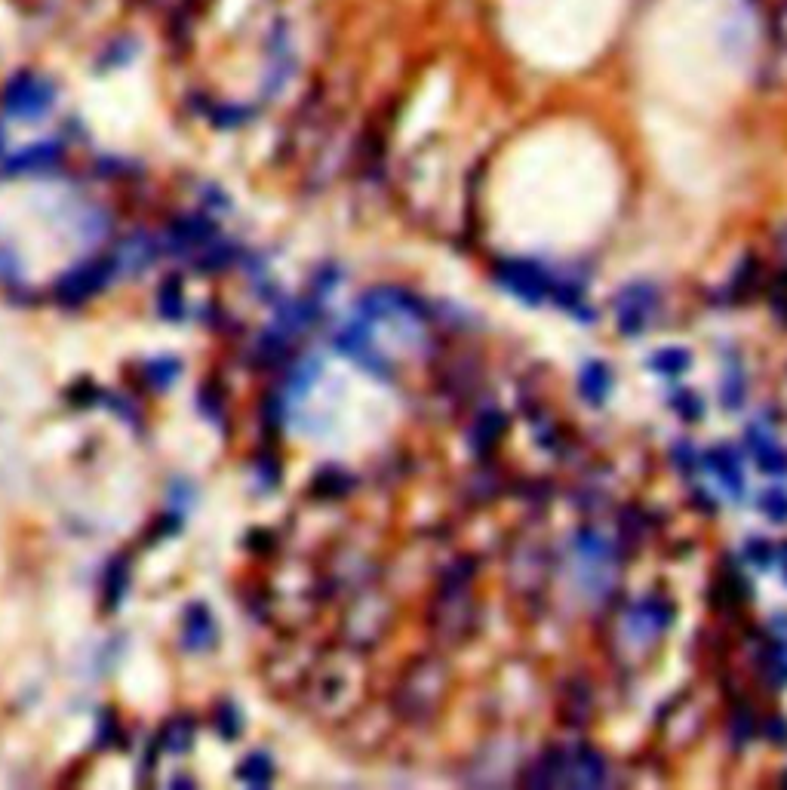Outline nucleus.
<instances>
[{
  "label": "nucleus",
  "instance_id": "nucleus-1",
  "mask_svg": "<svg viewBox=\"0 0 787 790\" xmlns=\"http://www.w3.org/2000/svg\"><path fill=\"white\" fill-rule=\"evenodd\" d=\"M655 305H658L655 286H649V283H631V286H625L615 296V320H618V329L625 332V336H640V332L649 326L652 314H655Z\"/></svg>",
  "mask_w": 787,
  "mask_h": 790
},
{
  "label": "nucleus",
  "instance_id": "nucleus-2",
  "mask_svg": "<svg viewBox=\"0 0 787 790\" xmlns=\"http://www.w3.org/2000/svg\"><path fill=\"white\" fill-rule=\"evenodd\" d=\"M499 283L529 305H538L551 296V274L532 262H502L499 265Z\"/></svg>",
  "mask_w": 787,
  "mask_h": 790
},
{
  "label": "nucleus",
  "instance_id": "nucleus-3",
  "mask_svg": "<svg viewBox=\"0 0 787 790\" xmlns=\"http://www.w3.org/2000/svg\"><path fill=\"white\" fill-rule=\"evenodd\" d=\"M668 625H671V606L658 597H646L628 615V631L634 637H655L661 628H668Z\"/></svg>",
  "mask_w": 787,
  "mask_h": 790
},
{
  "label": "nucleus",
  "instance_id": "nucleus-4",
  "mask_svg": "<svg viewBox=\"0 0 787 790\" xmlns=\"http://www.w3.org/2000/svg\"><path fill=\"white\" fill-rule=\"evenodd\" d=\"M606 775V763L591 747H578V751L566 754V784L575 787H597Z\"/></svg>",
  "mask_w": 787,
  "mask_h": 790
},
{
  "label": "nucleus",
  "instance_id": "nucleus-5",
  "mask_svg": "<svg viewBox=\"0 0 787 790\" xmlns=\"http://www.w3.org/2000/svg\"><path fill=\"white\" fill-rule=\"evenodd\" d=\"M751 446L757 452V462L766 474H784L787 471V452L766 434V431H751Z\"/></svg>",
  "mask_w": 787,
  "mask_h": 790
},
{
  "label": "nucleus",
  "instance_id": "nucleus-6",
  "mask_svg": "<svg viewBox=\"0 0 787 790\" xmlns=\"http://www.w3.org/2000/svg\"><path fill=\"white\" fill-rule=\"evenodd\" d=\"M612 385V372L606 369V363H585L582 376H578V388H582L588 403H603Z\"/></svg>",
  "mask_w": 787,
  "mask_h": 790
},
{
  "label": "nucleus",
  "instance_id": "nucleus-7",
  "mask_svg": "<svg viewBox=\"0 0 787 790\" xmlns=\"http://www.w3.org/2000/svg\"><path fill=\"white\" fill-rule=\"evenodd\" d=\"M708 465H711V471L738 495L741 489H744V477H741V462H738V455L732 452V449H714L711 455H708Z\"/></svg>",
  "mask_w": 787,
  "mask_h": 790
},
{
  "label": "nucleus",
  "instance_id": "nucleus-8",
  "mask_svg": "<svg viewBox=\"0 0 787 790\" xmlns=\"http://www.w3.org/2000/svg\"><path fill=\"white\" fill-rule=\"evenodd\" d=\"M105 271L99 268V265H90V268H80V271H74L71 277H65V283L59 286L62 293L68 296V299H84V296H90L93 289H99L102 283H105Z\"/></svg>",
  "mask_w": 787,
  "mask_h": 790
},
{
  "label": "nucleus",
  "instance_id": "nucleus-9",
  "mask_svg": "<svg viewBox=\"0 0 787 790\" xmlns=\"http://www.w3.org/2000/svg\"><path fill=\"white\" fill-rule=\"evenodd\" d=\"M686 366H689V354L683 348H668L652 357V369L661 372V376H680Z\"/></svg>",
  "mask_w": 787,
  "mask_h": 790
},
{
  "label": "nucleus",
  "instance_id": "nucleus-10",
  "mask_svg": "<svg viewBox=\"0 0 787 790\" xmlns=\"http://www.w3.org/2000/svg\"><path fill=\"white\" fill-rule=\"evenodd\" d=\"M760 508H763L775 523H784V520H787V492H781V489H769V492L760 498Z\"/></svg>",
  "mask_w": 787,
  "mask_h": 790
},
{
  "label": "nucleus",
  "instance_id": "nucleus-11",
  "mask_svg": "<svg viewBox=\"0 0 787 790\" xmlns=\"http://www.w3.org/2000/svg\"><path fill=\"white\" fill-rule=\"evenodd\" d=\"M502 431H505V419H502L499 412H489V415H483V419L477 422V437H483V446L499 440Z\"/></svg>",
  "mask_w": 787,
  "mask_h": 790
},
{
  "label": "nucleus",
  "instance_id": "nucleus-12",
  "mask_svg": "<svg viewBox=\"0 0 787 790\" xmlns=\"http://www.w3.org/2000/svg\"><path fill=\"white\" fill-rule=\"evenodd\" d=\"M188 640L191 643H206L210 640V618H200V625H197V612L194 615H188Z\"/></svg>",
  "mask_w": 787,
  "mask_h": 790
},
{
  "label": "nucleus",
  "instance_id": "nucleus-13",
  "mask_svg": "<svg viewBox=\"0 0 787 790\" xmlns=\"http://www.w3.org/2000/svg\"><path fill=\"white\" fill-rule=\"evenodd\" d=\"M772 305L778 308L781 317H787V277H781L778 286L772 289Z\"/></svg>",
  "mask_w": 787,
  "mask_h": 790
},
{
  "label": "nucleus",
  "instance_id": "nucleus-14",
  "mask_svg": "<svg viewBox=\"0 0 787 790\" xmlns=\"http://www.w3.org/2000/svg\"><path fill=\"white\" fill-rule=\"evenodd\" d=\"M784 575H787V548H784Z\"/></svg>",
  "mask_w": 787,
  "mask_h": 790
}]
</instances>
